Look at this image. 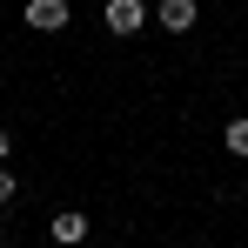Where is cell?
Segmentation results:
<instances>
[{"instance_id":"6","label":"cell","mask_w":248,"mask_h":248,"mask_svg":"<svg viewBox=\"0 0 248 248\" xmlns=\"http://www.w3.org/2000/svg\"><path fill=\"white\" fill-rule=\"evenodd\" d=\"M7 202H14V174H0V208H7Z\"/></svg>"},{"instance_id":"4","label":"cell","mask_w":248,"mask_h":248,"mask_svg":"<svg viewBox=\"0 0 248 248\" xmlns=\"http://www.w3.org/2000/svg\"><path fill=\"white\" fill-rule=\"evenodd\" d=\"M81 235H87V215H54V242L61 248H74Z\"/></svg>"},{"instance_id":"3","label":"cell","mask_w":248,"mask_h":248,"mask_svg":"<svg viewBox=\"0 0 248 248\" xmlns=\"http://www.w3.org/2000/svg\"><path fill=\"white\" fill-rule=\"evenodd\" d=\"M141 20H148V7H141V0H108V27H114V34H134Z\"/></svg>"},{"instance_id":"2","label":"cell","mask_w":248,"mask_h":248,"mask_svg":"<svg viewBox=\"0 0 248 248\" xmlns=\"http://www.w3.org/2000/svg\"><path fill=\"white\" fill-rule=\"evenodd\" d=\"M155 20H161L168 34H188V27H195V0H161V7H155Z\"/></svg>"},{"instance_id":"7","label":"cell","mask_w":248,"mask_h":248,"mask_svg":"<svg viewBox=\"0 0 248 248\" xmlns=\"http://www.w3.org/2000/svg\"><path fill=\"white\" fill-rule=\"evenodd\" d=\"M0 161H7V134H0Z\"/></svg>"},{"instance_id":"5","label":"cell","mask_w":248,"mask_h":248,"mask_svg":"<svg viewBox=\"0 0 248 248\" xmlns=\"http://www.w3.org/2000/svg\"><path fill=\"white\" fill-rule=\"evenodd\" d=\"M228 148H235V155H248V121H228Z\"/></svg>"},{"instance_id":"1","label":"cell","mask_w":248,"mask_h":248,"mask_svg":"<svg viewBox=\"0 0 248 248\" xmlns=\"http://www.w3.org/2000/svg\"><path fill=\"white\" fill-rule=\"evenodd\" d=\"M27 27H41V34L67 27V0H27Z\"/></svg>"}]
</instances>
